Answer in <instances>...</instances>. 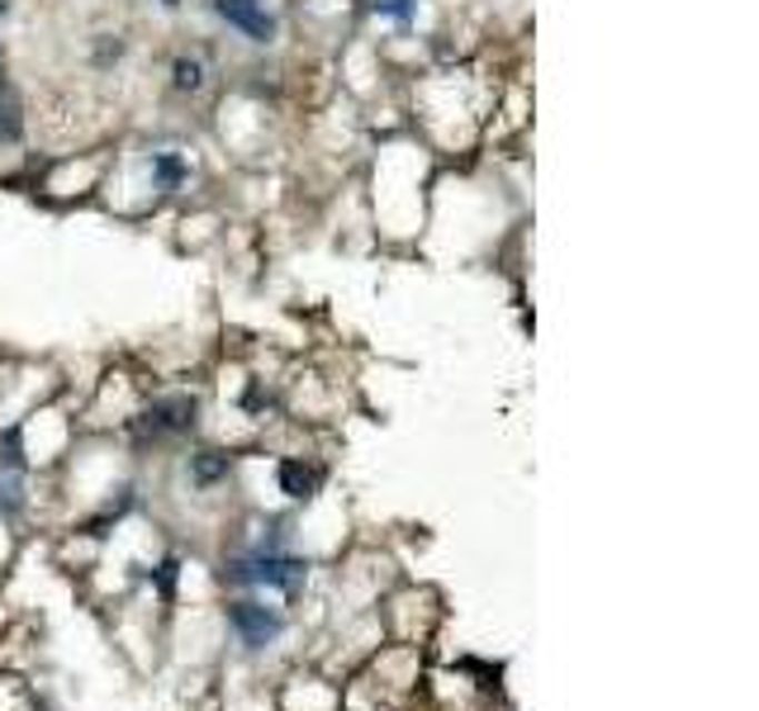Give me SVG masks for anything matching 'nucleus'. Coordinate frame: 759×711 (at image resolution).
Instances as JSON below:
<instances>
[{"label":"nucleus","mask_w":759,"mask_h":711,"mask_svg":"<svg viewBox=\"0 0 759 711\" xmlns=\"http://www.w3.org/2000/svg\"><path fill=\"white\" fill-rule=\"evenodd\" d=\"M152 171H157V181H162V186H181V176H186L181 157H171V152H157L152 157Z\"/></svg>","instance_id":"1a4fd4ad"},{"label":"nucleus","mask_w":759,"mask_h":711,"mask_svg":"<svg viewBox=\"0 0 759 711\" xmlns=\"http://www.w3.org/2000/svg\"><path fill=\"white\" fill-rule=\"evenodd\" d=\"M0 14H6V6H0Z\"/></svg>","instance_id":"f8f14e48"},{"label":"nucleus","mask_w":759,"mask_h":711,"mask_svg":"<svg viewBox=\"0 0 759 711\" xmlns=\"http://www.w3.org/2000/svg\"><path fill=\"white\" fill-rule=\"evenodd\" d=\"M143 427L152 437H176V432H190L196 427V399H157L148 413H143Z\"/></svg>","instance_id":"20e7f679"},{"label":"nucleus","mask_w":759,"mask_h":711,"mask_svg":"<svg viewBox=\"0 0 759 711\" xmlns=\"http://www.w3.org/2000/svg\"><path fill=\"white\" fill-rule=\"evenodd\" d=\"M190 474H196L200 484H214V479H223V474H228V455L204 451V455H196V465H190Z\"/></svg>","instance_id":"0eeeda50"},{"label":"nucleus","mask_w":759,"mask_h":711,"mask_svg":"<svg viewBox=\"0 0 759 711\" xmlns=\"http://www.w3.org/2000/svg\"><path fill=\"white\" fill-rule=\"evenodd\" d=\"M171 71H176V91H200V86H204V67L196 58H181Z\"/></svg>","instance_id":"6e6552de"},{"label":"nucleus","mask_w":759,"mask_h":711,"mask_svg":"<svg viewBox=\"0 0 759 711\" xmlns=\"http://www.w3.org/2000/svg\"><path fill=\"white\" fill-rule=\"evenodd\" d=\"M228 583H257V589H286L294 593L299 579H304V564L280 555V550H257L252 560H233L228 564Z\"/></svg>","instance_id":"f257e3e1"},{"label":"nucleus","mask_w":759,"mask_h":711,"mask_svg":"<svg viewBox=\"0 0 759 711\" xmlns=\"http://www.w3.org/2000/svg\"><path fill=\"white\" fill-rule=\"evenodd\" d=\"M376 10H380V14H395L399 24L413 20V0H376Z\"/></svg>","instance_id":"9d476101"},{"label":"nucleus","mask_w":759,"mask_h":711,"mask_svg":"<svg viewBox=\"0 0 759 711\" xmlns=\"http://www.w3.org/2000/svg\"><path fill=\"white\" fill-rule=\"evenodd\" d=\"M214 14L228 20L242 39H252V43H271L276 39V14L261 6V0H214Z\"/></svg>","instance_id":"7ed1b4c3"},{"label":"nucleus","mask_w":759,"mask_h":711,"mask_svg":"<svg viewBox=\"0 0 759 711\" xmlns=\"http://www.w3.org/2000/svg\"><path fill=\"white\" fill-rule=\"evenodd\" d=\"M228 621H233V631L242 635L247 650L271 645V640L286 631V617L276 608H261V602H233V608H228Z\"/></svg>","instance_id":"f03ea898"},{"label":"nucleus","mask_w":759,"mask_h":711,"mask_svg":"<svg viewBox=\"0 0 759 711\" xmlns=\"http://www.w3.org/2000/svg\"><path fill=\"white\" fill-rule=\"evenodd\" d=\"M162 6H181V0H162Z\"/></svg>","instance_id":"9b49d317"},{"label":"nucleus","mask_w":759,"mask_h":711,"mask_svg":"<svg viewBox=\"0 0 759 711\" xmlns=\"http://www.w3.org/2000/svg\"><path fill=\"white\" fill-rule=\"evenodd\" d=\"M323 484L319 465H304V460H280V489L290 498H313V489Z\"/></svg>","instance_id":"39448f33"},{"label":"nucleus","mask_w":759,"mask_h":711,"mask_svg":"<svg viewBox=\"0 0 759 711\" xmlns=\"http://www.w3.org/2000/svg\"><path fill=\"white\" fill-rule=\"evenodd\" d=\"M24 133V119H20V100H14L10 81L0 77V148H10V142H20Z\"/></svg>","instance_id":"423d86ee"}]
</instances>
